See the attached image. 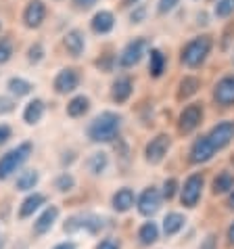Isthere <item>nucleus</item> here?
I'll list each match as a JSON object with an SVG mask.
<instances>
[{"label":"nucleus","mask_w":234,"mask_h":249,"mask_svg":"<svg viewBox=\"0 0 234 249\" xmlns=\"http://www.w3.org/2000/svg\"><path fill=\"white\" fill-rule=\"evenodd\" d=\"M134 2H138V0H123V4H134Z\"/></svg>","instance_id":"49530a36"},{"label":"nucleus","mask_w":234,"mask_h":249,"mask_svg":"<svg viewBox=\"0 0 234 249\" xmlns=\"http://www.w3.org/2000/svg\"><path fill=\"white\" fill-rule=\"evenodd\" d=\"M211 48H213L211 36H207V34H203V36H197V38H192L190 42L184 44L182 53H180V61L186 67L197 69V67H201L205 61H207Z\"/></svg>","instance_id":"f03ea898"},{"label":"nucleus","mask_w":234,"mask_h":249,"mask_svg":"<svg viewBox=\"0 0 234 249\" xmlns=\"http://www.w3.org/2000/svg\"><path fill=\"white\" fill-rule=\"evenodd\" d=\"M15 109V103H13L9 96H0V115H6Z\"/></svg>","instance_id":"4c0bfd02"},{"label":"nucleus","mask_w":234,"mask_h":249,"mask_svg":"<svg viewBox=\"0 0 234 249\" xmlns=\"http://www.w3.org/2000/svg\"><path fill=\"white\" fill-rule=\"evenodd\" d=\"M138 239L142 245H153L157 239H159V228L155 222H144L138 231Z\"/></svg>","instance_id":"bb28decb"},{"label":"nucleus","mask_w":234,"mask_h":249,"mask_svg":"<svg viewBox=\"0 0 234 249\" xmlns=\"http://www.w3.org/2000/svg\"><path fill=\"white\" fill-rule=\"evenodd\" d=\"M171 149V136L169 134H157L155 138H150L147 142V147H144V159H147L149 163H161L163 157L167 155V151Z\"/></svg>","instance_id":"39448f33"},{"label":"nucleus","mask_w":234,"mask_h":249,"mask_svg":"<svg viewBox=\"0 0 234 249\" xmlns=\"http://www.w3.org/2000/svg\"><path fill=\"white\" fill-rule=\"evenodd\" d=\"M213 155H216V149H213V144L209 142L207 136H199L197 141L190 144L188 159L192 163H207Z\"/></svg>","instance_id":"f8f14e48"},{"label":"nucleus","mask_w":234,"mask_h":249,"mask_svg":"<svg viewBox=\"0 0 234 249\" xmlns=\"http://www.w3.org/2000/svg\"><path fill=\"white\" fill-rule=\"evenodd\" d=\"M13 54V44L9 38H2L0 40V63H6Z\"/></svg>","instance_id":"f704fd0d"},{"label":"nucleus","mask_w":234,"mask_h":249,"mask_svg":"<svg viewBox=\"0 0 234 249\" xmlns=\"http://www.w3.org/2000/svg\"><path fill=\"white\" fill-rule=\"evenodd\" d=\"M203 103H190L178 115V132L180 134H190L201 126L203 122Z\"/></svg>","instance_id":"20e7f679"},{"label":"nucleus","mask_w":234,"mask_h":249,"mask_svg":"<svg viewBox=\"0 0 234 249\" xmlns=\"http://www.w3.org/2000/svg\"><path fill=\"white\" fill-rule=\"evenodd\" d=\"M199 249H217V237L216 234H207V237L203 239V243L199 245Z\"/></svg>","instance_id":"58836bf2"},{"label":"nucleus","mask_w":234,"mask_h":249,"mask_svg":"<svg viewBox=\"0 0 234 249\" xmlns=\"http://www.w3.org/2000/svg\"><path fill=\"white\" fill-rule=\"evenodd\" d=\"M234 44V21H230L228 25H226V30L222 34V51H228V48Z\"/></svg>","instance_id":"2f4dec72"},{"label":"nucleus","mask_w":234,"mask_h":249,"mask_svg":"<svg viewBox=\"0 0 234 249\" xmlns=\"http://www.w3.org/2000/svg\"><path fill=\"white\" fill-rule=\"evenodd\" d=\"M54 249H75V245L73 243H61V245H57Z\"/></svg>","instance_id":"a18cd8bd"},{"label":"nucleus","mask_w":234,"mask_h":249,"mask_svg":"<svg viewBox=\"0 0 234 249\" xmlns=\"http://www.w3.org/2000/svg\"><path fill=\"white\" fill-rule=\"evenodd\" d=\"M46 17V4L42 0H32V2H27L25 11H23V23L25 27H30V30H36V27L42 25Z\"/></svg>","instance_id":"ddd939ff"},{"label":"nucleus","mask_w":234,"mask_h":249,"mask_svg":"<svg viewBox=\"0 0 234 249\" xmlns=\"http://www.w3.org/2000/svg\"><path fill=\"white\" fill-rule=\"evenodd\" d=\"M11 126H6V124H0V144H4L6 141L11 138Z\"/></svg>","instance_id":"a19ab883"},{"label":"nucleus","mask_w":234,"mask_h":249,"mask_svg":"<svg viewBox=\"0 0 234 249\" xmlns=\"http://www.w3.org/2000/svg\"><path fill=\"white\" fill-rule=\"evenodd\" d=\"M90 25H92V30L96 34H109L115 27V17H113L111 11H99L92 17Z\"/></svg>","instance_id":"a211bd4d"},{"label":"nucleus","mask_w":234,"mask_h":249,"mask_svg":"<svg viewBox=\"0 0 234 249\" xmlns=\"http://www.w3.org/2000/svg\"><path fill=\"white\" fill-rule=\"evenodd\" d=\"M42 115H44V101L33 99V101L27 103V107H25V111H23L25 124L33 126V124H38L40 120H42Z\"/></svg>","instance_id":"412c9836"},{"label":"nucleus","mask_w":234,"mask_h":249,"mask_svg":"<svg viewBox=\"0 0 234 249\" xmlns=\"http://www.w3.org/2000/svg\"><path fill=\"white\" fill-rule=\"evenodd\" d=\"M207 138H209V142L213 144V149L216 151L226 149L234 141V122H219V124H216V126L209 130Z\"/></svg>","instance_id":"6e6552de"},{"label":"nucleus","mask_w":234,"mask_h":249,"mask_svg":"<svg viewBox=\"0 0 234 249\" xmlns=\"http://www.w3.org/2000/svg\"><path fill=\"white\" fill-rule=\"evenodd\" d=\"M201 88V80L197 75H184V78L178 82V90H176V99L178 101H188L190 96H195Z\"/></svg>","instance_id":"dca6fc26"},{"label":"nucleus","mask_w":234,"mask_h":249,"mask_svg":"<svg viewBox=\"0 0 234 249\" xmlns=\"http://www.w3.org/2000/svg\"><path fill=\"white\" fill-rule=\"evenodd\" d=\"M213 101H216V105H219V107L234 105V73L224 75V78L213 86Z\"/></svg>","instance_id":"1a4fd4ad"},{"label":"nucleus","mask_w":234,"mask_h":249,"mask_svg":"<svg viewBox=\"0 0 234 249\" xmlns=\"http://www.w3.org/2000/svg\"><path fill=\"white\" fill-rule=\"evenodd\" d=\"M226 205H228L230 210H234V189L230 191V195H228V201H226Z\"/></svg>","instance_id":"37998d69"},{"label":"nucleus","mask_w":234,"mask_h":249,"mask_svg":"<svg viewBox=\"0 0 234 249\" xmlns=\"http://www.w3.org/2000/svg\"><path fill=\"white\" fill-rule=\"evenodd\" d=\"M144 17H147V6L138 4V6H136V9L132 11V15H130V21H132V23H142Z\"/></svg>","instance_id":"e433bc0d"},{"label":"nucleus","mask_w":234,"mask_h":249,"mask_svg":"<svg viewBox=\"0 0 234 249\" xmlns=\"http://www.w3.org/2000/svg\"><path fill=\"white\" fill-rule=\"evenodd\" d=\"M30 153H32V142H21L19 147L0 157V180H4L13 172H17V168L30 157Z\"/></svg>","instance_id":"7ed1b4c3"},{"label":"nucleus","mask_w":234,"mask_h":249,"mask_svg":"<svg viewBox=\"0 0 234 249\" xmlns=\"http://www.w3.org/2000/svg\"><path fill=\"white\" fill-rule=\"evenodd\" d=\"M132 90H134V82L130 80L128 75L117 78L111 86V99L117 103V105H121V103H126L130 96H132Z\"/></svg>","instance_id":"2eb2a0df"},{"label":"nucleus","mask_w":234,"mask_h":249,"mask_svg":"<svg viewBox=\"0 0 234 249\" xmlns=\"http://www.w3.org/2000/svg\"><path fill=\"white\" fill-rule=\"evenodd\" d=\"M73 184H75V180H73V176H71V174H61V176L57 178V182H54V186H57L61 193L71 191V189H73Z\"/></svg>","instance_id":"473e14b6"},{"label":"nucleus","mask_w":234,"mask_h":249,"mask_svg":"<svg viewBox=\"0 0 234 249\" xmlns=\"http://www.w3.org/2000/svg\"><path fill=\"white\" fill-rule=\"evenodd\" d=\"M178 4H180V0H159V2H157V11H159L161 15H165V13L174 11Z\"/></svg>","instance_id":"c9c22d12"},{"label":"nucleus","mask_w":234,"mask_h":249,"mask_svg":"<svg viewBox=\"0 0 234 249\" xmlns=\"http://www.w3.org/2000/svg\"><path fill=\"white\" fill-rule=\"evenodd\" d=\"M94 4H96V0H73V6L78 11H88V9H92Z\"/></svg>","instance_id":"ea45409f"},{"label":"nucleus","mask_w":234,"mask_h":249,"mask_svg":"<svg viewBox=\"0 0 234 249\" xmlns=\"http://www.w3.org/2000/svg\"><path fill=\"white\" fill-rule=\"evenodd\" d=\"M57 216H59V207H54V205L46 207L44 213L36 220V224H33V231H36V234H44V232L50 231L52 224H54V220H57Z\"/></svg>","instance_id":"6ab92c4d"},{"label":"nucleus","mask_w":234,"mask_h":249,"mask_svg":"<svg viewBox=\"0 0 234 249\" xmlns=\"http://www.w3.org/2000/svg\"><path fill=\"white\" fill-rule=\"evenodd\" d=\"M161 191L157 186H149V189L142 191V195L138 197V212L142 216H153L157 213V210L161 207Z\"/></svg>","instance_id":"9b49d317"},{"label":"nucleus","mask_w":234,"mask_h":249,"mask_svg":"<svg viewBox=\"0 0 234 249\" xmlns=\"http://www.w3.org/2000/svg\"><path fill=\"white\" fill-rule=\"evenodd\" d=\"M111 205H113V210L115 212H128V210H132V205H134V191L132 189H128V186H123V189H119L113 195L111 199Z\"/></svg>","instance_id":"f3484780"},{"label":"nucleus","mask_w":234,"mask_h":249,"mask_svg":"<svg viewBox=\"0 0 234 249\" xmlns=\"http://www.w3.org/2000/svg\"><path fill=\"white\" fill-rule=\"evenodd\" d=\"M119 128H121V115L113 111H102L88 126V138L92 142H111L119 134Z\"/></svg>","instance_id":"f257e3e1"},{"label":"nucleus","mask_w":234,"mask_h":249,"mask_svg":"<svg viewBox=\"0 0 234 249\" xmlns=\"http://www.w3.org/2000/svg\"><path fill=\"white\" fill-rule=\"evenodd\" d=\"M88 109H90V99L84 94H78L73 96V99L67 103V115L69 117H82Z\"/></svg>","instance_id":"5701e85b"},{"label":"nucleus","mask_w":234,"mask_h":249,"mask_svg":"<svg viewBox=\"0 0 234 249\" xmlns=\"http://www.w3.org/2000/svg\"><path fill=\"white\" fill-rule=\"evenodd\" d=\"M6 86H9V92L15 94V96H27L32 92V88H33L30 82L23 80V78H11Z\"/></svg>","instance_id":"c85d7f7f"},{"label":"nucleus","mask_w":234,"mask_h":249,"mask_svg":"<svg viewBox=\"0 0 234 249\" xmlns=\"http://www.w3.org/2000/svg\"><path fill=\"white\" fill-rule=\"evenodd\" d=\"M86 165H88V170H90V174L99 176V174H102V172L107 170L109 157H107V153H102V151H100V153H92L90 157H88Z\"/></svg>","instance_id":"a878e982"},{"label":"nucleus","mask_w":234,"mask_h":249,"mask_svg":"<svg viewBox=\"0 0 234 249\" xmlns=\"http://www.w3.org/2000/svg\"><path fill=\"white\" fill-rule=\"evenodd\" d=\"M216 17L219 19H226V17H230L232 13H234V0H217V4H216Z\"/></svg>","instance_id":"c756f323"},{"label":"nucleus","mask_w":234,"mask_h":249,"mask_svg":"<svg viewBox=\"0 0 234 249\" xmlns=\"http://www.w3.org/2000/svg\"><path fill=\"white\" fill-rule=\"evenodd\" d=\"M203 176L201 174H190L186 178V182L180 189V201L184 207H195L199 203V199H201V193H203Z\"/></svg>","instance_id":"423d86ee"},{"label":"nucleus","mask_w":234,"mask_h":249,"mask_svg":"<svg viewBox=\"0 0 234 249\" xmlns=\"http://www.w3.org/2000/svg\"><path fill=\"white\" fill-rule=\"evenodd\" d=\"M38 180H40V176H38L36 170H25V172H21V174L17 176L15 186L19 191H32L33 186L38 184Z\"/></svg>","instance_id":"cd10ccee"},{"label":"nucleus","mask_w":234,"mask_h":249,"mask_svg":"<svg viewBox=\"0 0 234 249\" xmlns=\"http://www.w3.org/2000/svg\"><path fill=\"white\" fill-rule=\"evenodd\" d=\"M0 249H2V239H0Z\"/></svg>","instance_id":"de8ad7c7"},{"label":"nucleus","mask_w":234,"mask_h":249,"mask_svg":"<svg viewBox=\"0 0 234 249\" xmlns=\"http://www.w3.org/2000/svg\"><path fill=\"white\" fill-rule=\"evenodd\" d=\"M165 71V54L159 48H150L149 53V73L150 78H161Z\"/></svg>","instance_id":"aec40b11"},{"label":"nucleus","mask_w":234,"mask_h":249,"mask_svg":"<svg viewBox=\"0 0 234 249\" xmlns=\"http://www.w3.org/2000/svg\"><path fill=\"white\" fill-rule=\"evenodd\" d=\"M176 191H178V180H176V178H167V180L163 182V193H161V195L169 201V199H174Z\"/></svg>","instance_id":"72a5a7b5"},{"label":"nucleus","mask_w":234,"mask_h":249,"mask_svg":"<svg viewBox=\"0 0 234 249\" xmlns=\"http://www.w3.org/2000/svg\"><path fill=\"white\" fill-rule=\"evenodd\" d=\"M228 241H230V245H234V222L228 228Z\"/></svg>","instance_id":"c03bdc74"},{"label":"nucleus","mask_w":234,"mask_h":249,"mask_svg":"<svg viewBox=\"0 0 234 249\" xmlns=\"http://www.w3.org/2000/svg\"><path fill=\"white\" fill-rule=\"evenodd\" d=\"M147 51V40L144 38H134L123 46V51L119 53V65L121 67H134L140 63L142 54Z\"/></svg>","instance_id":"0eeeda50"},{"label":"nucleus","mask_w":234,"mask_h":249,"mask_svg":"<svg viewBox=\"0 0 234 249\" xmlns=\"http://www.w3.org/2000/svg\"><path fill=\"white\" fill-rule=\"evenodd\" d=\"M232 189H234V176L230 172H219L213 178V184H211L213 195H224V193H230Z\"/></svg>","instance_id":"4be33fe9"},{"label":"nucleus","mask_w":234,"mask_h":249,"mask_svg":"<svg viewBox=\"0 0 234 249\" xmlns=\"http://www.w3.org/2000/svg\"><path fill=\"white\" fill-rule=\"evenodd\" d=\"M96 249H119V243L113 239H105V241H100L99 245H96Z\"/></svg>","instance_id":"79ce46f5"},{"label":"nucleus","mask_w":234,"mask_h":249,"mask_svg":"<svg viewBox=\"0 0 234 249\" xmlns=\"http://www.w3.org/2000/svg\"><path fill=\"white\" fill-rule=\"evenodd\" d=\"M78 86H80V73L73 67L61 69L57 78H54V90H57V94H69Z\"/></svg>","instance_id":"9d476101"},{"label":"nucleus","mask_w":234,"mask_h":249,"mask_svg":"<svg viewBox=\"0 0 234 249\" xmlns=\"http://www.w3.org/2000/svg\"><path fill=\"white\" fill-rule=\"evenodd\" d=\"M184 216L182 213H178V212H171L167 213V216L163 218V232L167 234V237H171V234H178L184 228Z\"/></svg>","instance_id":"b1692460"},{"label":"nucleus","mask_w":234,"mask_h":249,"mask_svg":"<svg viewBox=\"0 0 234 249\" xmlns=\"http://www.w3.org/2000/svg\"><path fill=\"white\" fill-rule=\"evenodd\" d=\"M63 46H65V51L71 54V57H82V53H84V48H86V36H84V32H80V30H69L65 34V38H63Z\"/></svg>","instance_id":"4468645a"},{"label":"nucleus","mask_w":234,"mask_h":249,"mask_svg":"<svg viewBox=\"0 0 234 249\" xmlns=\"http://www.w3.org/2000/svg\"><path fill=\"white\" fill-rule=\"evenodd\" d=\"M44 201H46V197L42 195V193H33V195H30V197H27L25 201L21 203V207H19V218L32 216V213L36 212L40 205H44Z\"/></svg>","instance_id":"393cba45"},{"label":"nucleus","mask_w":234,"mask_h":249,"mask_svg":"<svg viewBox=\"0 0 234 249\" xmlns=\"http://www.w3.org/2000/svg\"><path fill=\"white\" fill-rule=\"evenodd\" d=\"M42 59H44V46L40 44V42L32 44V46H30V51H27V61L36 65V63H40Z\"/></svg>","instance_id":"7c9ffc66"}]
</instances>
